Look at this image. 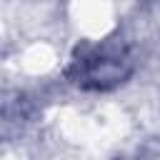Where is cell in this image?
I'll return each mask as SVG.
<instances>
[{
	"label": "cell",
	"mask_w": 160,
	"mask_h": 160,
	"mask_svg": "<svg viewBox=\"0 0 160 160\" xmlns=\"http://www.w3.org/2000/svg\"><path fill=\"white\" fill-rule=\"evenodd\" d=\"M135 72L132 52L125 42L118 38L95 42V45H80L65 70V78L70 85L88 90V92H110L120 85H125Z\"/></svg>",
	"instance_id": "1"
}]
</instances>
